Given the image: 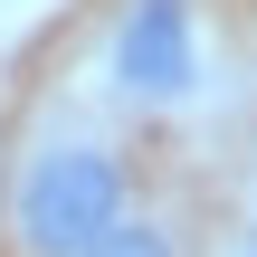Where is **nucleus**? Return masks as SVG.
Returning a JSON list of instances; mask_svg holds the SVG:
<instances>
[{"label":"nucleus","mask_w":257,"mask_h":257,"mask_svg":"<svg viewBox=\"0 0 257 257\" xmlns=\"http://www.w3.org/2000/svg\"><path fill=\"white\" fill-rule=\"evenodd\" d=\"M143 200L134 134L95 95H48L0 162V248L10 257H86Z\"/></svg>","instance_id":"nucleus-1"},{"label":"nucleus","mask_w":257,"mask_h":257,"mask_svg":"<svg viewBox=\"0 0 257 257\" xmlns=\"http://www.w3.org/2000/svg\"><path fill=\"white\" fill-rule=\"evenodd\" d=\"M95 105L124 134H191L229 105V19L219 0H105L95 19Z\"/></svg>","instance_id":"nucleus-2"},{"label":"nucleus","mask_w":257,"mask_h":257,"mask_svg":"<svg viewBox=\"0 0 257 257\" xmlns=\"http://www.w3.org/2000/svg\"><path fill=\"white\" fill-rule=\"evenodd\" d=\"M86 257H200V229H191L181 200H153V191H143V200H134Z\"/></svg>","instance_id":"nucleus-3"},{"label":"nucleus","mask_w":257,"mask_h":257,"mask_svg":"<svg viewBox=\"0 0 257 257\" xmlns=\"http://www.w3.org/2000/svg\"><path fill=\"white\" fill-rule=\"evenodd\" d=\"M200 257H257V172L238 181V200H229V219H219V238Z\"/></svg>","instance_id":"nucleus-4"}]
</instances>
